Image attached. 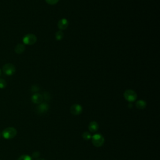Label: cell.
<instances>
[{
  "instance_id": "6da1fadb",
  "label": "cell",
  "mask_w": 160,
  "mask_h": 160,
  "mask_svg": "<svg viewBox=\"0 0 160 160\" xmlns=\"http://www.w3.org/2000/svg\"><path fill=\"white\" fill-rule=\"evenodd\" d=\"M17 134V130L13 127H8L5 128L2 132L3 138L6 140H11L14 138Z\"/></svg>"
},
{
  "instance_id": "7a4b0ae2",
  "label": "cell",
  "mask_w": 160,
  "mask_h": 160,
  "mask_svg": "<svg viewBox=\"0 0 160 160\" xmlns=\"http://www.w3.org/2000/svg\"><path fill=\"white\" fill-rule=\"evenodd\" d=\"M91 141L93 145L97 148L102 146L104 143V138L101 134H95L91 136Z\"/></svg>"
},
{
  "instance_id": "3957f363",
  "label": "cell",
  "mask_w": 160,
  "mask_h": 160,
  "mask_svg": "<svg viewBox=\"0 0 160 160\" xmlns=\"http://www.w3.org/2000/svg\"><path fill=\"white\" fill-rule=\"evenodd\" d=\"M125 100L129 102H134L137 99V94L132 89H127L123 94Z\"/></svg>"
},
{
  "instance_id": "277c9868",
  "label": "cell",
  "mask_w": 160,
  "mask_h": 160,
  "mask_svg": "<svg viewBox=\"0 0 160 160\" xmlns=\"http://www.w3.org/2000/svg\"><path fill=\"white\" fill-rule=\"evenodd\" d=\"M3 71L8 76H11L16 72V68L12 63H6L3 67Z\"/></svg>"
},
{
  "instance_id": "5b68a950",
  "label": "cell",
  "mask_w": 160,
  "mask_h": 160,
  "mask_svg": "<svg viewBox=\"0 0 160 160\" xmlns=\"http://www.w3.org/2000/svg\"><path fill=\"white\" fill-rule=\"evenodd\" d=\"M37 41L36 36L33 34H28L23 37V42L27 45H33Z\"/></svg>"
},
{
  "instance_id": "8992f818",
  "label": "cell",
  "mask_w": 160,
  "mask_h": 160,
  "mask_svg": "<svg viewBox=\"0 0 160 160\" xmlns=\"http://www.w3.org/2000/svg\"><path fill=\"white\" fill-rule=\"evenodd\" d=\"M83 111V107L79 104H74L70 107V112L73 115L78 116L81 114Z\"/></svg>"
},
{
  "instance_id": "52a82bcc",
  "label": "cell",
  "mask_w": 160,
  "mask_h": 160,
  "mask_svg": "<svg viewBox=\"0 0 160 160\" xmlns=\"http://www.w3.org/2000/svg\"><path fill=\"white\" fill-rule=\"evenodd\" d=\"M49 109V105L47 103H43L39 104V105L37 106L36 110L38 113H44L47 112Z\"/></svg>"
},
{
  "instance_id": "ba28073f",
  "label": "cell",
  "mask_w": 160,
  "mask_h": 160,
  "mask_svg": "<svg viewBox=\"0 0 160 160\" xmlns=\"http://www.w3.org/2000/svg\"><path fill=\"white\" fill-rule=\"evenodd\" d=\"M43 100V96L40 93H35L32 96V101L35 104H39L42 103Z\"/></svg>"
},
{
  "instance_id": "9c48e42d",
  "label": "cell",
  "mask_w": 160,
  "mask_h": 160,
  "mask_svg": "<svg viewBox=\"0 0 160 160\" xmlns=\"http://www.w3.org/2000/svg\"><path fill=\"white\" fill-rule=\"evenodd\" d=\"M58 26L60 30L66 29L68 26V21L66 19L63 18L60 20L58 23Z\"/></svg>"
},
{
  "instance_id": "30bf717a",
  "label": "cell",
  "mask_w": 160,
  "mask_h": 160,
  "mask_svg": "<svg viewBox=\"0 0 160 160\" xmlns=\"http://www.w3.org/2000/svg\"><path fill=\"white\" fill-rule=\"evenodd\" d=\"M88 129L91 133H95L99 129V125L97 122L96 121H91L89 124Z\"/></svg>"
},
{
  "instance_id": "8fae6325",
  "label": "cell",
  "mask_w": 160,
  "mask_h": 160,
  "mask_svg": "<svg viewBox=\"0 0 160 160\" xmlns=\"http://www.w3.org/2000/svg\"><path fill=\"white\" fill-rule=\"evenodd\" d=\"M25 45L21 43L17 44L14 49L15 52H16V53H17V54H22V53L25 51Z\"/></svg>"
},
{
  "instance_id": "7c38bea8",
  "label": "cell",
  "mask_w": 160,
  "mask_h": 160,
  "mask_svg": "<svg viewBox=\"0 0 160 160\" xmlns=\"http://www.w3.org/2000/svg\"><path fill=\"white\" fill-rule=\"evenodd\" d=\"M136 106L137 108H138L140 110H143L146 108V101H144V100H138L136 103Z\"/></svg>"
},
{
  "instance_id": "4fadbf2b",
  "label": "cell",
  "mask_w": 160,
  "mask_h": 160,
  "mask_svg": "<svg viewBox=\"0 0 160 160\" xmlns=\"http://www.w3.org/2000/svg\"><path fill=\"white\" fill-rule=\"evenodd\" d=\"M55 37H56V39L58 41H60L62 40L63 37H64V33L62 31H61V30H59V31L57 32L55 34Z\"/></svg>"
},
{
  "instance_id": "5bb4252c",
  "label": "cell",
  "mask_w": 160,
  "mask_h": 160,
  "mask_svg": "<svg viewBox=\"0 0 160 160\" xmlns=\"http://www.w3.org/2000/svg\"><path fill=\"white\" fill-rule=\"evenodd\" d=\"M82 137H83V138L85 140H89L90 139H91V135L90 134V133L89 132H84L82 134Z\"/></svg>"
},
{
  "instance_id": "9a60e30c",
  "label": "cell",
  "mask_w": 160,
  "mask_h": 160,
  "mask_svg": "<svg viewBox=\"0 0 160 160\" xmlns=\"http://www.w3.org/2000/svg\"><path fill=\"white\" fill-rule=\"evenodd\" d=\"M18 160H33V158L28 155H23L19 157Z\"/></svg>"
},
{
  "instance_id": "2e32d148",
  "label": "cell",
  "mask_w": 160,
  "mask_h": 160,
  "mask_svg": "<svg viewBox=\"0 0 160 160\" xmlns=\"http://www.w3.org/2000/svg\"><path fill=\"white\" fill-rule=\"evenodd\" d=\"M7 83L6 81L3 79V78H0V89H4L6 87Z\"/></svg>"
},
{
  "instance_id": "e0dca14e",
  "label": "cell",
  "mask_w": 160,
  "mask_h": 160,
  "mask_svg": "<svg viewBox=\"0 0 160 160\" xmlns=\"http://www.w3.org/2000/svg\"><path fill=\"white\" fill-rule=\"evenodd\" d=\"M58 2H59V0H46V2L50 5H56V3H58Z\"/></svg>"
},
{
  "instance_id": "ac0fdd59",
  "label": "cell",
  "mask_w": 160,
  "mask_h": 160,
  "mask_svg": "<svg viewBox=\"0 0 160 160\" xmlns=\"http://www.w3.org/2000/svg\"><path fill=\"white\" fill-rule=\"evenodd\" d=\"M32 89L33 91H34V92H35V91H38L39 90V88L37 86H33L32 87Z\"/></svg>"
},
{
  "instance_id": "d6986e66",
  "label": "cell",
  "mask_w": 160,
  "mask_h": 160,
  "mask_svg": "<svg viewBox=\"0 0 160 160\" xmlns=\"http://www.w3.org/2000/svg\"><path fill=\"white\" fill-rule=\"evenodd\" d=\"M36 160H45L44 159H42V158H39V159H37Z\"/></svg>"
},
{
  "instance_id": "ffe728a7",
  "label": "cell",
  "mask_w": 160,
  "mask_h": 160,
  "mask_svg": "<svg viewBox=\"0 0 160 160\" xmlns=\"http://www.w3.org/2000/svg\"><path fill=\"white\" fill-rule=\"evenodd\" d=\"M1 75H2V70L0 69V77H1Z\"/></svg>"
},
{
  "instance_id": "44dd1931",
  "label": "cell",
  "mask_w": 160,
  "mask_h": 160,
  "mask_svg": "<svg viewBox=\"0 0 160 160\" xmlns=\"http://www.w3.org/2000/svg\"><path fill=\"white\" fill-rule=\"evenodd\" d=\"M0 136H1V134H0Z\"/></svg>"
}]
</instances>
